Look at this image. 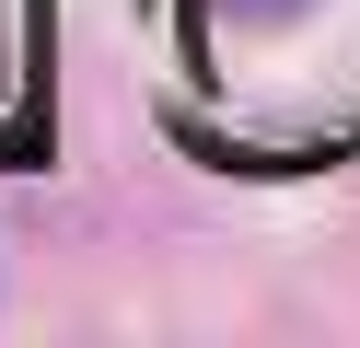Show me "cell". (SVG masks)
<instances>
[{
	"instance_id": "cell-1",
	"label": "cell",
	"mask_w": 360,
	"mask_h": 348,
	"mask_svg": "<svg viewBox=\"0 0 360 348\" xmlns=\"http://www.w3.org/2000/svg\"><path fill=\"white\" fill-rule=\"evenodd\" d=\"M221 12H256V23H279V12H302V0H221Z\"/></svg>"
}]
</instances>
